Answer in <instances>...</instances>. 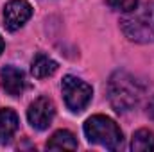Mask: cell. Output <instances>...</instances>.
<instances>
[{
  "label": "cell",
  "mask_w": 154,
  "mask_h": 152,
  "mask_svg": "<svg viewBox=\"0 0 154 152\" xmlns=\"http://www.w3.org/2000/svg\"><path fill=\"white\" fill-rule=\"evenodd\" d=\"M147 114H149L151 118H154V99L149 102V106H147Z\"/></svg>",
  "instance_id": "cell-13"
},
{
  "label": "cell",
  "mask_w": 154,
  "mask_h": 152,
  "mask_svg": "<svg viewBox=\"0 0 154 152\" xmlns=\"http://www.w3.org/2000/svg\"><path fill=\"white\" fill-rule=\"evenodd\" d=\"M122 32L125 38L136 43H151L154 41V0L143 5H136L129 11L120 22Z\"/></svg>",
  "instance_id": "cell-2"
},
{
  "label": "cell",
  "mask_w": 154,
  "mask_h": 152,
  "mask_svg": "<svg viewBox=\"0 0 154 152\" xmlns=\"http://www.w3.org/2000/svg\"><path fill=\"white\" fill-rule=\"evenodd\" d=\"M84 134L90 143L100 145L104 149L116 150L122 147L124 134L113 118L106 114H93L84 122Z\"/></svg>",
  "instance_id": "cell-3"
},
{
  "label": "cell",
  "mask_w": 154,
  "mask_h": 152,
  "mask_svg": "<svg viewBox=\"0 0 154 152\" xmlns=\"http://www.w3.org/2000/svg\"><path fill=\"white\" fill-rule=\"evenodd\" d=\"M108 97H109V104L115 111L125 113V111H131L140 102L142 88H140L138 81L131 74L118 70L109 77Z\"/></svg>",
  "instance_id": "cell-1"
},
{
  "label": "cell",
  "mask_w": 154,
  "mask_h": 152,
  "mask_svg": "<svg viewBox=\"0 0 154 152\" xmlns=\"http://www.w3.org/2000/svg\"><path fill=\"white\" fill-rule=\"evenodd\" d=\"M61 90H63L65 104L72 113H81L82 109H86V106L91 102L93 97V88L82 79L74 75H66L63 79Z\"/></svg>",
  "instance_id": "cell-4"
},
{
  "label": "cell",
  "mask_w": 154,
  "mask_h": 152,
  "mask_svg": "<svg viewBox=\"0 0 154 152\" xmlns=\"http://www.w3.org/2000/svg\"><path fill=\"white\" fill-rule=\"evenodd\" d=\"M47 149L48 150H75L77 149V138L74 136V132L61 129L56 131L50 140L47 141Z\"/></svg>",
  "instance_id": "cell-9"
},
{
  "label": "cell",
  "mask_w": 154,
  "mask_h": 152,
  "mask_svg": "<svg viewBox=\"0 0 154 152\" xmlns=\"http://www.w3.org/2000/svg\"><path fill=\"white\" fill-rule=\"evenodd\" d=\"M4 48H5V43H4V38L0 36V56H2V52H4Z\"/></svg>",
  "instance_id": "cell-14"
},
{
  "label": "cell",
  "mask_w": 154,
  "mask_h": 152,
  "mask_svg": "<svg viewBox=\"0 0 154 152\" xmlns=\"http://www.w3.org/2000/svg\"><path fill=\"white\" fill-rule=\"evenodd\" d=\"M18 114L9 108H2L0 109V143H5L13 138V134L18 129Z\"/></svg>",
  "instance_id": "cell-8"
},
{
  "label": "cell",
  "mask_w": 154,
  "mask_h": 152,
  "mask_svg": "<svg viewBox=\"0 0 154 152\" xmlns=\"http://www.w3.org/2000/svg\"><path fill=\"white\" fill-rule=\"evenodd\" d=\"M109 5L113 9H116V11L129 13V11H133L138 5V0H109Z\"/></svg>",
  "instance_id": "cell-12"
},
{
  "label": "cell",
  "mask_w": 154,
  "mask_h": 152,
  "mask_svg": "<svg viewBox=\"0 0 154 152\" xmlns=\"http://www.w3.org/2000/svg\"><path fill=\"white\" fill-rule=\"evenodd\" d=\"M56 116V106L48 97H38L27 109V120L29 123L38 129V131H45L48 129V125L52 123Z\"/></svg>",
  "instance_id": "cell-6"
},
{
  "label": "cell",
  "mask_w": 154,
  "mask_h": 152,
  "mask_svg": "<svg viewBox=\"0 0 154 152\" xmlns=\"http://www.w3.org/2000/svg\"><path fill=\"white\" fill-rule=\"evenodd\" d=\"M133 152H154V132L149 129H138L131 140Z\"/></svg>",
  "instance_id": "cell-11"
},
{
  "label": "cell",
  "mask_w": 154,
  "mask_h": 152,
  "mask_svg": "<svg viewBox=\"0 0 154 152\" xmlns=\"http://www.w3.org/2000/svg\"><path fill=\"white\" fill-rule=\"evenodd\" d=\"M32 16V5L27 0H9L4 7V27L11 32L22 29Z\"/></svg>",
  "instance_id": "cell-5"
},
{
  "label": "cell",
  "mask_w": 154,
  "mask_h": 152,
  "mask_svg": "<svg viewBox=\"0 0 154 152\" xmlns=\"http://www.w3.org/2000/svg\"><path fill=\"white\" fill-rule=\"evenodd\" d=\"M56 70H57V63L52 57H48V56H45L41 52L34 56V59L31 63V74L36 79H45V77L54 75Z\"/></svg>",
  "instance_id": "cell-10"
},
{
  "label": "cell",
  "mask_w": 154,
  "mask_h": 152,
  "mask_svg": "<svg viewBox=\"0 0 154 152\" xmlns=\"http://www.w3.org/2000/svg\"><path fill=\"white\" fill-rule=\"evenodd\" d=\"M0 81H2V88L11 97H18L25 90V75L16 66H11V65L4 66L0 70Z\"/></svg>",
  "instance_id": "cell-7"
}]
</instances>
